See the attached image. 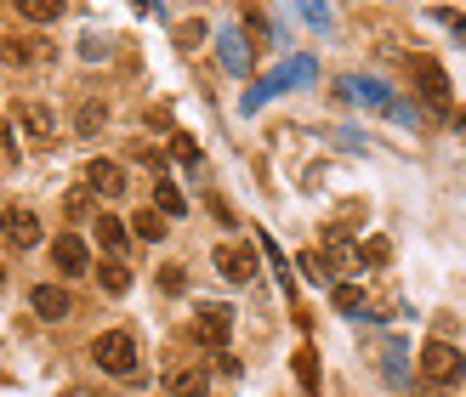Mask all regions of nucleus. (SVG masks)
Returning <instances> with one entry per match:
<instances>
[{
	"label": "nucleus",
	"instance_id": "obj_9",
	"mask_svg": "<svg viewBox=\"0 0 466 397\" xmlns=\"http://www.w3.org/2000/svg\"><path fill=\"white\" fill-rule=\"evenodd\" d=\"M415 85H421L427 103H450V74L432 57H415Z\"/></svg>",
	"mask_w": 466,
	"mask_h": 397
},
{
	"label": "nucleus",
	"instance_id": "obj_12",
	"mask_svg": "<svg viewBox=\"0 0 466 397\" xmlns=\"http://www.w3.org/2000/svg\"><path fill=\"white\" fill-rule=\"evenodd\" d=\"M126 239H131V227H126L120 216H97V244L108 250V262H114V255L126 250Z\"/></svg>",
	"mask_w": 466,
	"mask_h": 397
},
{
	"label": "nucleus",
	"instance_id": "obj_8",
	"mask_svg": "<svg viewBox=\"0 0 466 397\" xmlns=\"http://www.w3.org/2000/svg\"><path fill=\"white\" fill-rule=\"evenodd\" d=\"M166 392L171 397H205V392H211V375H205L199 363H177L166 375Z\"/></svg>",
	"mask_w": 466,
	"mask_h": 397
},
{
	"label": "nucleus",
	"instance_id": "obj_19",
	"mask_svg": "<svg viewBox=\"0 0 466 397\" xmlns=\"http://www.w3.org/2000/svg\"><path fill=\"white\" fill-rule=\"evenodd\" d=\"M336 313H364V290L359 284H336Z\"/></svg>",
	"mask_w": 466,
	"mask_h": 397
},
{
	"label": "nucleus",
	"instance_id": "obj_14",
	"mask_svg": "<svg viewBox=\"0 0 466 397\" xmlns=\"http://www.w3.org/2000/svg\"><path fill=\"white\" fill-rule=\"evenodd\" d=\"M131 233H137V239H148V244H159V239H166V216H159V210H143V216H131Z\"/></svg>",
	"mask_w": 466,
	"mask_h": 397
},
{
	"label": "nucleus",
	"instance_id": "obj_26",
	"mask_svg": "<svg viewBox=\"0 0 466 397\" xmlns=\"http://www.w3.org/2000/svg\"><path fill=\"white\" fill-rule=\"evenodd\" d=\"M0 227H6V216H0Z\"/></svg>",
	"mask_w": 466,
	"mask_h": 397
},
{
	"label": "nucleus",
	"instance_id": "obj_3",
	"mask_svg": "<svg viewBox=\"0 0 466 397\" xmlns=\"http://www.w3.org/2000/svg\"><path fill=\"white\" fill-rule=\"evenodd\" d=\"M233 335V313L222 307V301H205V307L194 313V341L199 346H222Z\"/></svg>",
	"mask_w": 466,
	"mask_h": 397
},
{
	"label": "nucleus",
	"instance_id": "obj_17",
	"mask_svg": "<svg viewBox=\"0 0 466 397\" xmlns=\"http://www.w3.org/2000/svg\"><path fill=\"white\" fill-rule=\"evenodd\" d=\"M222 63H228V68H239V74H245V68H250V52H245V45H239V35H233V29L222 35Z\"/></svg>",
	"mask_w": 466,
	"mask_h": 397
},
{
	"label": "nucleus",
	"instance_id": "obj_22",
	"mask_svg": "<svg viewBox=\"0 0 466 397\" xmlns=\"http://www.w3.org/2000/svg\"><path fill=\"white\" fill-rule=\"evenodd\" d=\"M63 210H68L75 222H86V216H91V194H68V199H63Z\"/></svg>",
	"mask_w": 466,
	"mask_h": 397
},
{
	"label": "nucleus",
	"instance_id": "obj_13",
	"mask_svg": "<svg viewBox=\"0 0 466 397\" xmlns=\"http://www.w3.org/2000/svg\"><path fill=\"white\" fill-rule=\"evenodd\" d=\"M17 120H23V131H29V136H40V143L52 136V114H46L40 103H23V108H17Z\"/></svg>",
	"mask_w": 466,
	"mask_h": 397
},
{
	"label": "nucleus",
	"instance_id": "obj_7",
	"mask_svg": "<svg viewBox=\"0 0 466 397\" xmlns=\"http://www.w3.org/2000/svg\"><path fill=\"white\" fill-rule=\"evenodd\" d=\"M217 273L233 278V284H250V273H256V250H250V244H222V250H217Z\"/></svg>",
	"mask_w": 466,
	"mask_h": 397
},
{
	"label": "nucleus",
	"instance_id": "obj_20",
	"mask_svg": "<svg viewBox=\"0 0 466 397\" xmlns=\"http://www.w3.org/2000/svg\"><path fill=\"white\" fill-rule=\"evenodd\" d=\"M63 6H57V0H23V17H29V23H52Z\"/></svg>",
	"mask_w": 466,
	"mask_h": 397
},
{
	"label": "nucleus",
	"instance_id": "obj_5",
	"mask_svg": "<svg viewBox=\"0 0 466 397\" xmlns=\"http://www.w3.org/2000/svg\"><path fill=\"white\" fill-rule=\"evenodd\" d=\"M29 307H35V318H46V323H63L68 313H75V295H68L63 284H35V290H29Z\"/></svg>",
	"mask_w": 466,
	"mask_h": 397
},
{
	"label": "nucleus",
	"instance_id": "obj_21",
	"mask_svg": "<svg viewBox=\"0 0 466 397\" xmlns=\"http://www.w3.org/2000/svg\"><path fill=\"white\" fill-rule=\"evenodd\" d=\"M296 375H301V386H308V392H319V369H313V352H308V346L296 352Z\"/></svg>",
	"mask_w": 466,
	"mask_h": 397
},
{
	"label": "nucleus",
	"instance_id": "obj_18",
	"mask_svg": "<svg viewBox=\"0 0 466 397\" xmlns=\"http://www.w3.org/2000/svg\"><path fill=\"white\" fill-rule=\"evenodd\" d=\"M359 262H364V267H370V262L387 267V262H392V244H387V239H364V244H359Z\"/></svg>",
	"mask_w": 466,
	"mask_h": 397
},
{
	"label": "nucleus",
	"instance_id": "obj_16",
	"mask_svg": "<svg viewBox=\"0 0 466 397\" xmlns=\"http://www.w3.org/2000/svg\"><path fill=\"white\" fill-rule=\"evenodd\" d=\"M301 273H308L313 284H330V278H336V262H330V255H319V250H308V255H301Z\"/></svg>",
	"mask_w": 466,
	"mask_h": 397
},
{
	"label": "nucleus",
	"instance_id": "obj_1",
	"mask_svg": "<svg viewBox=\"0 0 466 397\" xmlns=\"http://www.w3.org/2000/svg\"><path fill=\"white\" fill-rule=\"evenodd\" d=\"M91 358H97V369L103 375H131L137 369V335L131 330H103L97 341H91Z\"/></svg>",
	"mask_w": 466,
	"mask_h": 397
},
{
	"label": "nucleus",
	"instance_id": "obj_2",
	"mask_svg": "<svg viewBox=\"0 0 466 397\" xmlns=\"http://www.w3.org/2000/svg\"><path fill=\"white\" fill-rule=\"evenodd\" d=\"M421 375H427L432 386H450V381L461 375V352H455L450 341H427V346H421Z\"/></svg>",
	"mask_w": 466,
	"mask_h": 397
},
{
	"label": "nucleus",
	"instance_id": "obj_6",
	"mask_svg": "<svg viewBox=\"0 0 466 397\" xmlns=\"http://www.w3.org/2000/svg\"><path fill=\"white\" fill-rule=\"evenodd\" d=\"M86 188L103 194V199H120L126 194V171L114 165V159H91V165H86Z\"/></svg>",
	"mask_w": 466,
	"mask_h": 397
},
{
	"label": "nucleus",
	"instance_id": "obj_15",
	"mask_svg": "<svg viewBox=\"0 0 466 397\" xmlns=\"http://www.w3.org/2000/svg\"><path fill=\"white\" fill-rule=\"evenodd\" d=\"M97 284H103L108 295H126V290H131V273H126L120 262H103V267H97Z\"/></svg>",
	"mask_w": 466,
	"mask_h": 397
},
{
	"label": "nucleus",
	"instance_id": "obj_11",
	"mask_svg": "<svg viewBox=\"0 0 466 397\" xmlns=\"http://www.w3.org/2000/svg\"><path fill=\"white\" fill-rule=\"evenodd\" d=\"M6 222H12V244L17 250H35L40 244V216H35V210H12Z\"/></svg>",
	"mask_w": 466,
	"mask_h": 397
},
{
	"label": "nucleus",
	"instance_id": "obj_24",
	"mask_svg": "<svg viewBox=\"0 0 466 397\" xmlns=\"http://www.w3.org/2000/svg\"><path fill=\"white\" fill-rule=\"evenodd\" d=\"M159 290H166V295H182V267H159Z\"/></svg>",
	"mask_w": 466,
	"mask_h": 397
},
{
	"label": "nucleus",
	"instance_id": "obj_4",
	"mask_svg": "<svg viewBox=\"0 0 466 397\" xmlns=\"http://www.w3.org/2000/svg\"><path fill=\"white\" fill-rule=\"evenodd\" d=\"M52 267H57L63 278L91 273V250H86V239H75V233H57V239H52Z\"/></svg>",
	"mask_w": 466,
	"mask_h": 397
},
{
	"label": "nucleus",
	"instance_id": "obj_23",
	"mask_svg": "<svg viewBox=\"0 0 466 397\" xmlns=\"http://www.w3.org/2000/svg\"><path fill=\"white\" fill-rule=\"evenodd\" d=\"M171 154L182 159V165H194V159H199V143H194V136H177V143H171Z\"/></svg>",
	"mask_w": 466,
	"mask_h": 397
},
{
	"label": "nucleus",
	"instance_id": "obj_10",
	"mask_svg": "<svg viewBox=\"0 0 466 397\" xmlns=\"http://www.w3.org/2000/svg\"><path fill=\"white\" fill-rule=\"evenodd\" d=\"M154 210H159V216H182V210H188V194H182L171 176H159L154 182Z\"/></svg>",
	"mask_w": 466,
	"mask_h": 397
},
{
	"label": "nucleus",
	"instance_id": "obj_25",
	"mask_svg": "<svg viewBox=\"0 0 466 397\" xmlns=\"http://www.w3.org/2000/svg\"><path fill=\"white\" fill-rule=\"evenodd\" d=\"M68 397H91V392H80V386H75V392H68Z\"/></svg>",
	"mask_w": 466,
	"mask_h": 397
}]
</instances>
